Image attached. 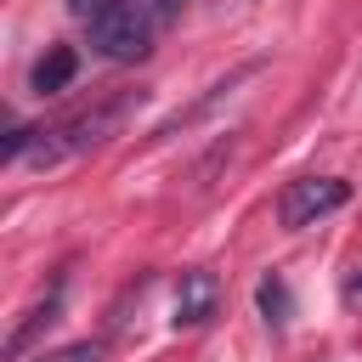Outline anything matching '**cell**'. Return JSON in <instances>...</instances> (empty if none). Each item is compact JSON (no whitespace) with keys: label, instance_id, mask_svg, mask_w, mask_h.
Masks as SVG:
<instances>
[{"label":"cell","instance_id":"1","mask_svg":"<svg viewBox=\"0 0 362 362\" xmlns=\"http://www.w3.org/2000/svg\"><path fill=\"white\" fill-rule=\"evenodd\" d=\"M181 11L187 0H74V17H85L90 45L107 62H141Z\"/></svg>","mask_w":362,"mask_h":362},{"label":"cell","instance_id":"2","mask_svg":"<svg viewBox=\"0 0 362 362\" xmlns=\"http://www.w3.org/2000/svg\"><path fill=\"white\" fill-rule=\"evenodd\" d=\"M130 107H136V90H119V96L85 107V113H74V119H62V124H51V130H34V147H28L34 164H57V158H74V153L102 147V141L124 124Z\"/></svg>","mask_w":362,"mask_h":362},{"label":"cell","instance_id":"3","mask_svg":"<svg viewBox=\"0 0 362 362\" xmlns=\"http://www.w3.org/2000/svg\"><path fill=\"white\" fill-rule=\"evenodd\" d=\"M345 198H351L345 181H334V175H300V181L283 187V198H277V221H283L288 232H300V226H317L322 215L345 209Z\"/></svg>","mask_w":362,"mask_h":362},{"label":"cell","instance_id":"4","mask_svg":"<svg viewBox=\"0 0 362 362\" xmlns=\"http://www.w3.org/2000/svg\"><path fill=\"white\" fill-rule=\"evenodd\" d=\"M215 305H221V277H215V272H204V266L181 272V294H175V322H181V328H204V322L215 317Z\"/></svg>","mask_w":362,"mask_h":362},{"label":"cell","instance_id":"5","mask_svg":"<svg viewBox=\"0 0 362 362\" xmlns=\"http://www.w3.org/2000/svg\"><path fill=\"white\" fill-rule=\"evenodd\" d=\"M57 311H62V277L51 283V294H45L40 305H28V311H23V322H17V328H11V339H6V362H28V345L57 322Z\"/></svg>","mask_w":362,"mask_h":362},{"label":"cell","instance_id":"6","mask_svg":"<svg viewBox=\"0 0 362 362\" xmlns=\"http://www.w3.org/2000/svg\"><path fill=\"white\" fill-rule=\"evenodd\" d=\"M74 74H79V51H74V45H51V51L34 62V90H40V96H57V90L74 85Z\"/></svg>","mask_w":362,"mask_h":362},{"label":"cell","instance_id":"7","mask_svg":"<svg viewBox=\"0 0 362 362\" xmlns=\"http://www.w3.org/2000/svg\"><path fill=\"white\" fill-rule=\"evenodd\" d=\"M260 311H266V322H277V328H283V317H288V288H283L277 277H266V283H260Z\"/></svg>","mask_w":362,"mask_h":362},{"label":"cell","instance_id":"8","mask_svg":"<svg viewBox=\"0 0 362 362\" xmlns=\"http://www.w3.org/2000/svg\"><path fill=\"white\" fill-rule=\"evenodd\" d=\"M34 362H102V345H96V339H79V345H62V351L34 356Z\"/></svg>","mask_w":362,"mask_h":362}]
</instances>
